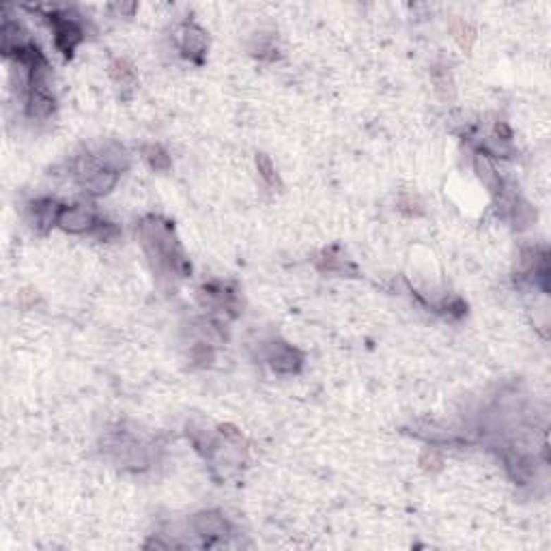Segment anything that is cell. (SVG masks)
<instances>
[{"label":"cell","instance_id":"obj_8","mask_svg":"<svg viewBox=\"0 0 551 551\" xmlns=\"http://www.w3.org/2000/svg\"><path fill=\"white\" fill-rule=\"evenodd\" d=\"M28 116L35 119H46L54 112V97L48 89H30L28 95V106H26Z\"/></svg>","mask_w":551,"mask_h":551},{"label":"cell","instance_id":"obj_3","mask_svg":"<svg viewBox=\"0 0 551 551\" xmlns=\"http://www.w3.org/2000/svg\"><path fill=\"white\" fill-rule=\"evenodd\" d=\"M177 44L183 56H188L194 63H202V56L209 48V37L207 32L196 24H183L177 30Z\"/></svg>","mask_w":551,"mask_h":551},{"label":"cell","instance_id":"obj_18","mask_svg":"<svg viewBox=\"0 0 551 551\" xmlns=\"http://www.w3.org/2000/svg\"><path fill=\"white\" fill-rule=\"evenodd\" d=\"M420 465H422V470H427V472H437V470H442V465H444V454H442V450H437V448H427L425 452L420 454Z\"/></svg>","mask_w":551,"mask_h":551},{"label":"cell","instance_id":"obj_6","mask_svg":"<svg viewBox=\"0 0 551 551\" xmlns=\"http://www.w3.org/2000/svg\"><path fill=\"white\" fill-rule=\"evenodd\" d=\"M192 528L198 536L202 538H224L229 534V523L226 519L216 513V511H205V513H198L194 519H192Z\"/></svg>","mask_w":551,"mask_h":551},{"label":"cell","instance_id":"obj_7","mask_svg":"<svg viewBox=\"0 0 551 551\" xmlns=\"http://www.w3.org/2000/svg\"><path fill=\"white\" fill-rule=\"evenodd\" d=\"M474 171H476V177L480 179V183H483L491 194H502V179H499V173L495 171V166L491 164L489 155L476 153V157H474Z\"/></svg>","mask_w":551,"mask_h":551},{"label":"cell","instance_id":"obj_16","mask_svg":"<svg viewBox=\"0 0 551 551\" xmlns=\"http://www.w3.org/2000/svg\"><path fill=\"white\" fill-rule=\"evenodd\" d=\"M257 171H259V175L263 177V181H265L270 188H278V186H280L276 166H274V162H272V157H270L267 153H257Z\"/></svg>","mask_w":551,"mask_h":551},{"label":"cell","instance_id":"obj_4","mask_svg":"<svg viewBox=\"0 0 551 551\" xmlns=\"http://www.w3.org/2000/svg\"><path fill=\"white\" fill-rule=\"evenodd\" d=\"M267 362L270 366L276 370V373H282V375H293L298 373L302 368V356L298 349H293L289 345H272L270 353H267Z\"/></svg>","mask_w":551,"mask_h":551},{"label":"cell","instance_id":"obj_9","mask_svg":"<svg viewBox=\"0 0 551 551\" xmlns=\"http://www.w3.org/2000/svg\"><path fill=\"white\" fill-rule=\"evenodd\" d=\"M504 463H506L508 472H511V476L515 480L528 483L532 478V472H534L532 470V461L526 454H521L517 450H508V452H504Z\"/></svg>","mask_w":551,"mask_h":551},{"label":"cell","instance_id":"obj_17","mask_svg":"<svg viewBox=\"0 0 551 551\" xmlns=\"http://www.w3.org/2000/svg\"><path fill=\"white\" fill-rule=\"evenodd\" d=\"M399 211L407 218H420L425 216V205H422L418 196H403L399 200Z\"/></svg>","mask_w":551,"mask_h":551},{"label":"cell","instance_id":"obj_14","mask_svg":"<svg viewBox=\"0 0 551 551\" xmlns=\"http://www.w3.org/2000/svg\"><path fill=\"white\" fill-rule=\"evenodd\" d=\"M450 30H452V37L459 44V48L465 50V52H470L472 46H474V41H476V28L470 22H465V20H454Z\"/></svg>","mask_w":551,"mask_h":551},{"label":"cell","instance_id":"obj_12","mask_svg":"<svg viewBox=\"0 0 551 551\" xmlns=\"http://www.w3.org/2000/svg\"><path fill=\"white\" fill-rule=\"evenodd\" d=\"M508 209H511V220H513V224H515L517 231H526V229L532 226L534 220H536L534 207H532L530 202H526V200H513V205L508 207Z\"/></svg>","mask_w":551,"mask_h":551},{"label":"cell","instance_id":"obj_13","mask_svg":"<svg viewBox=\"0 0 551 551\" xmlns=\"http://www.w3.org/2000/svg\"><path fill=\"white\" fill-rule=\"evenodd\" d=\"M431 78H433V84H435V91L442 99L454 97V80H452V73H450L448 67L435 65L431 69Z\"/></svg>","mask_w":551,"mask_h":551},{"label":"cell","instance_id":"obj_1","mask_svg":"<svg viewBox=\"0 0 551 551\" xmlns=\"http://www.w3.org/2000/svg\"><path fill=\"white\" fill-rule=\"evenodd\" d=\"M50 24L54 26V41H56V48L65 54L71 56L73 50L78 48V44L84 39V30L80 26V22L65 13V11H54L50 16Z\"/></svg>","mask_w":551,"mask_h":551},{"label":"cell","instance_id":"obj_2","mask_svg":"<svg viewBox=\"0 0 551 551\" xmlns=\"http://www.w3.org/2000/svg\"><path fill=\"white\" fill-rule=\"evenodd\" d=\"M99 224V220L95 218L93 211L84 209L80 205H73V207H61L59 211V220H56V226H61L63 231L67 233H93L95 226Z\"/></svg>","mask_w":551,"mask_h":551},{"label":"cell","instance_id":"obj_15","mask_svg":"<svg viewBox=\"0 0 551 551\" xmlns=\"http://www.w3.org/2000/svg\"><path fill=\"white\" fill-rule=\"evenodd\" d=\"M143 155H145V159L149 162V166L153 168V171H159V173L171 171L173 159H171V155H168V151H166L164 147H159V145H147V147L143 149Z\"/></svg>","mask_w":551,"mask_h":551},{"label":"cell","instance_id":"obj_11","mask_svg":"<svg viewBox=\"0 0 551 551\" xmlns=\"http://www.w3.org/2000/svg\"><path fill=\"white\" fill-rule=\"evenodd\" d=\"M112 82L116 84V87L121 89H130L132 84L136 82V71H134V65L130 61L125 59H116L110 63V69H108Z\"/></svg>","mask_w":551,"mask_h":551},{"label":"cell","instance_id":"obj_21","mask_svg":"<svg viewBox=\"0 0 551 551\" xmlns=\"http://www.w3.org/2000/svg\"><path fill=\"white\" fill-rule=\"evenodd\" d=\"M495 136H497V140L508 143L513 138V132H511V127H508L506 123H495Z\"/></svg>","mask_w":551,"mask_h":551},{"label":"cell","instance_id":"obj_10","mask_svg":"<svg viewBox=\"0 0 551 551\" xmlns=\"http://www.w3.org/2000/svg\"><path fill=\"white\" fill-rule=\"evenodd\" d=\"M116 181H119V173L97 171L95 175H91L87 181H84V190H87L91 196H106L110 190H114Z\"/></svg>","mask_w":551,"mask_h":551},{"label":"cell","instance_id":"obj_20","mask_svg":"<svg viewBox=\"0 0 551 551\" xmlns=\"http://www.w3.org/2000/svg\"><path fill=\"white\" fill-rule=\"evenodd\" d=\"M93 235H95L97 239H102V241H112V239L119 237V229H116L114 224H110V222H99V224L95 226Z\"/></svg>","mask_w":551,"mask_h":551},{"label":"cell","instance_id":"obj_5","mask_svg":"<svg viewBox=\"0 0 551 551\" xmlns=\"http://www.w3.org/2000/svg\"><path fill=\"white\" fill-rule=\"evenodd\" d=\"M63 205H59L52 198H39L30 202V222L39 233H48L52 224L59 220V211Z\"/></svg>","mask_w":551,"mask_h":551},{"label":"cell","instance_id":"obj_19","mask_svg":"<svg viewBox=\"0 0 551 551\" xmlns=\"http://www.w3.org/2000/svg\"><path fill=\"white\" fill-rule=\"evenodd\" d=\"M214 358H216V353H214V349H211V345H207V343H198V345L192 347V360L198 366H209L211 362H214Z\"/></svg>","mask_w":551,"mask_h":551}]
</instances>
